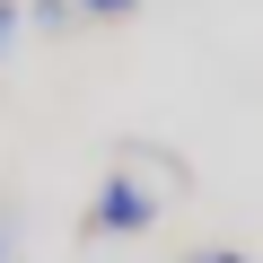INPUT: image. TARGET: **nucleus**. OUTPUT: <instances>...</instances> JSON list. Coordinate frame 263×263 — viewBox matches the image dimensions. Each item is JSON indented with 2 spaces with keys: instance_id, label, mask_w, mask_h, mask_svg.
Wrapping results in <instances>:
<instances>
[{
  "instance_id": "obj_6",
  "label": "nucleus",
  "mask_w": 263,
  "mask_h": 263,
  "mask_svg": "<svg viewBox=\"0 0 263 263\" xmlns=\"http://www.w3.org/2000/svg\"><path fill=\"white\" fill-rule=\"evenodd\" d=\"M0 263H9V228H0Z\"/></svg>"
},
{
  "instance_id": "obj_3",
  "label": "nucleus",
  "mask_w": 263,
  "mask_h": 263,
  "mask_svg": "<svg viewBox=\"0 0 263 263\" xmlns=\"http://www.w3.org/2000/svg\"><path fill=\"white\" fill-rule=\"evenodd\" d=\"M70 9H88V18H132L141 0H70Z\"/></svg>"
},
{
  "instance_id": "obj_1",
  "label": "nucleus",
  "mask_w": 263,
  "mask_h": 263,
  "mask_svg": "<svg viewBox=\"0 0 263 263\" xmlns=\"http://www.w3.org/2000/svg\"><path fill=\"white\" fill-rule=\"evenodd\" d=\"M149 219H158V193L141 176H105L97 202H88V237H141Z\"/></svg>"
},
{
  "instance_id": "obj_4",
  "label": "nucleus",
  "mask_w": 263,
  "mask_h": 263,
  "mask_svg": "<svg viewBox=\"0 0 263 263\" xmlns=\"http://www.w3.org/2000/svg\"><path fill=\"white\" fill-rule=\"evenodd\" d=\"M27 18H35V27H62V18H79V9H70V0H35Z\"/></svg>"
},
{
  "instance_id": "obj_5",
  "label": "nucleus",
  "mask_w": 263,
  "mask_h": 263,
  "mask_svg": "<svg viewBox=\"0 0 263 263\" xmlns=\"http://www.w3.org/2000/svg\"><path fill=\"white\" fill-rule=\"evenodd\" d=\"M184 263H246V246H202V254H184Z\"/></svg>"
},
{
  "instance_id": "obj_2",
  "label": "nucleus",
  "mask_w": 263,
  "mask_h": 263,
  "mask_svg": "<svg viewBox=\"0 0 263 263\" xmlns=\"http://www.w3.org/2000/svg\"><path fill=\"white\" fill-rule=\"evenodd\" d=\"M18 27H27V0H0V62L18 53Z\"/></svg>"
}]
</instances>
